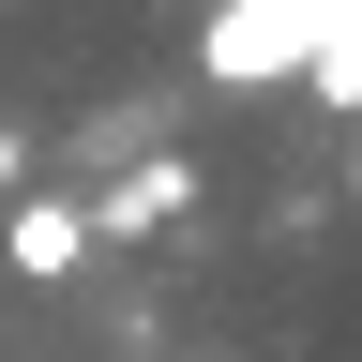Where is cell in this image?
<instances>
[{
  "mask_svg": "<svg viewBox=\"0 0 362 362\" xmlns=\"http://www.w3.org/2000/svg\"><path fill=\"white\" fill-rule=\"evenodd\" d=\"M0 257H16L30 287H61V272L90 257V211H76V197H16V226H0Z\"/></svg>",
  "mask_w": 362,
  "mask_h": 362,
  "instance_id": "7a4b0ae2",
  "label": "cell"
},
{
  "mask_svg": "<svg viewBox=\"0 0 362 362\" xmlns=\"http://www.w3.org/2000/svg\"><path fill=\"white\" fill-rule=\"evenodd\" d=\"M181 197H197V166H136V181H121V197H106V211H90V242H106V226H166Z\"/></svg>",
  "mask_w": 362,
  "mask_h": 362,
  "instance_id": "277c9868",
  "label": "cell"
},
{
  "mask_svg": "<svg viewBox=\"0 0 362 362\" xmlns=\"http://www.w3.org/2000/svg\"><path fill=\"white\" fill-rule=\"evenodd\" d=\"M16 166H30V136H16V121H0V197H16Z\"/></svg>",
  "mask_w": 362,
  "mask_h": 362,
  "instance_id": "5b68a950",
  "label": "cell"
},
{
  "mask_svg": "<svg viewBox=\"0 0 362 362\" xmlns=\"http://www.w3.org/2000/svg\"><path fill=\"white\" fill-rule=\"evenodd\" d=\"M302 30H317V0H226V16L197 30V61L257 90V76H302Z\"/></svg>",
  "mask_w": 362,
  "mask_h": 362,
  "instance_id": "6da1fadb",
  "label": "cell"
},
{
  "mask_svg": "<svg viewBox=\"0 0 362 362\" xmlns=\"http://www.w3.org/2000/svg\"><path fill=\"white\" fill-rule=\"evenodd\" d=\"M302 90H317V106H362V16L317 0V30H302Z\"/></svg>",
  "mask_w": 362,
  "mask_h": 362,
  "instance_id": "3957f363",
  "label": "cell"
},
{
  "mask_svg": "<svg viewBox=\"0 0 362 362\" xmlns=\"http://www.w3.org/2000/svg\"><path fill=\"white\" fill-rule=\"evenodd\" d=\"M347 197H362V166H347Z\"/></svg>",
  "mask_w": 362,
  "mask_h": 362,
  "instance_id": "8992f818",
  "label": "cell"
}]
</instances>
